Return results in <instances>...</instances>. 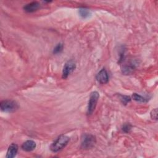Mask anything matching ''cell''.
Masks as SVG:
<instances>
[{"label":"cell","instance_id":"10","mask_svg":"<svg viewBox=\"0 0 158 158\" xmlns=\"http://www.w3.org/2000/svg\"><path fill=\"white\" fill-rule=\"evenodd\" d=\"M78 13H79V15H80V17L83 19L88 18L91 15V11L89 9L85 8V7L80 8L78 9Z\"/></svg>","mask_w":158,"mask_h":158},{"label":"cell","instance_id":"8","mask_svg":"<svg viewBox=\"0 0 158 158\" xmlns=\"http://www.w3.org/2000/svg\"><path fill=\"white\" fill-rule=\"evenodd\" d=\"M36 143L34 141L29 139V140H27L26 141H25L22 145V149L27 152H30V151H32L33 150H34L36 148Z\"/></svg>","mask_w":158,"mask_h":158},{"label":"cell","instance_id":"4","mask_svg":"<svg viewBox=\"0 0 158 158\" xmlns=\"http://www.w3.org/2000/svg\"><path fill=\"white\" fill-rule=\"evenodd\" d=\"M99 97V94L97 91H93L91 93L89 101H88V107H87L86 113L88 115H90L93 113L96 108Z\"/></svg>","mask_w":158,"mask_h":158},{"label":"cell","instance_id":"14","mask_svg":"<svg viewBox=\"0 0 158 158\" xmlns=\"http://www.w3.org/2000/svg\"><path fill=\"white\" fill-rule=\"evenodd\" d=\"M131 128H132V126L130 123H125V124L123 125L122 126V131L125 133H129L131 130Z\"/></svg>","mask_w":158,"mask_h":158},{"label":"cell","instance_id":"13","mask_svg":"<svg viewBox=\"0 0 158 158\" xmlns=\"http://www.w3.org/2000/svg\"><path fill=\"white\" fill-rule=\"evenodd\" d=\"M120 99L123 104L126 105L128 102H129L131 101V98L126 95H120Z\"/></svg>","mask_w":158,"mask_h":158},{"label":"cell","instance_id":"11","mask_svg":"<svg viewBox=\"0 0 158 158\" xmlns=\"http://www.w3.org/2000/svg\"><path fill=\"white\" fill-rule=\"evenodd\" d=\"M132 99L137 102H147L148 101V99L137 93H133L132 94Z\"/></svg>","mask_w":158,"mask_h":158},{"label":"cell","instance_id":"16","mask_svg":"<svg viewBox=\"0 0 158 158\" xmlns=\"http://www.w3.org/2000/svg\"><path fill=\"white\" fill-rule=\"evenodd\" d=\"M151 117L152 119L157 120V109L156 108L151 112Z\"/></svg>","mask_w":158,"mask_h":158},{"label":"cell","instance_id":"7","mask_svg":"<svg viewBox=\"0 0 158 158\" xmlns=\"http://www.w3.org/2000/svg\"><path fill=\"white\" fill-rule=\"evenodd\" d=\"M40 7V4L37 1H33L26 4L23 7V9L27 12H33L37 10Z\"/></svg>","mask_w":158,"mask_h":158},{"label":"cell","instance_id":"9","mask_svg":"<svg viewBox=\"0 0 158 158\" xmlns=\"http://www.w3.org/2000/svg\"><path fill=\"white\" fill-rule=\"evenodd\" d=\"M18 151V146L15 143L11 144L7 151V154L6 156V158H13L14 157Z\"/></svg>","mask_w":158,"mask_h":158},{"label":"cell","instance_id":"6","mask_svg":"<svg viewBox=\"0 0 158 158\" xmlns=\"http://www.w3.org/2000/svg\"><path fill=\"white\" fill-rule=\"evenodd\" d=\"M96 80L101 84L107 83L109 81V75L105 69H102L96 75Z\"/></svg>","mask_w":158,"mask_h":158},{"label":"cell","instance_id":"15","mask_svg":"<svg viewBox=\"0 0 158 158\" xmlns=\"http://www.w3.org/2000/svg\"><path fill=\"white\" fill-rule=\"evenodd\" d=\"M63 49V44L62 43L57 44L56 47L53 49V53L54 54H58L60 53Z\"/></svg>","mask_w":158,"mask_h":158},{"label":"cell","instance_id":"5","mask_svg":"<svg viewBox=\"0 0 158 158\" xmlns=\"http://www.w3.org/2000/svg\"><path fill=\"white\" fill-rule=\"evenodd\" d=\"M75 68H76V64L73 60H70L67 61L65 64L62 70V78L64 79L67 78L69 77V75L73 72V71L75 69Z\"/></svg>","mask_w":158,"mask_h":158},{"label":"cell","instance_id":"3","mask_svg":"<svg viewBox=\"0 0 158 158\" xmlns=\"http://www.w3.org/2000/svg\"><path fill=\"white\" fill-rule=\"evenodd\" d=\"M1 110L5 112H12L19 108L18 104L12 100H3L0 103Z\"/></svg>","mask_w":158,"mask_h":158},{"label":"cell","instance_id":"12","mask_svg":"<svg viewBox=\"0 0 158 158\" xmlns=\"http://www.w3.org/2000/svg\"><path fill=\"white\" fill-rule=\"evenodd\" d=\"M133 69H134V66L126 65L123 67V68L122 69V72L125 74H129L133 71Z\"/></svg>","mask_w":158,"mask_h":158},{"label":"cell","instance_id":"2","mask_svg":"<svg viewBox=\"0 0 158 158\" xmlns=\"http://www.w3.org/2000/svg\"><path fill=\"white\" fill-rule=\"evenodd\" d=\"M96 143V137L91 135L85 133L81 138V148L83 149H89L94 147Z\"/></svg>","mask_w":158,"mask_h":158},{"label":"cell","instance_id":"1","mask_svg":"<svg viewBox=\"0 0 158 158\" xmlns=\"http://www.w3.org/2000/svg\"><path fill=\"white\" fill-rule=\"evenodd\" d=\"M69 139V138L65 135H60L51 144L50 146V149L54 152H58L59 151L65 147V146L68 144Z\"/></svg>","mask_w":158,"mask_h":158}]
</instances>
